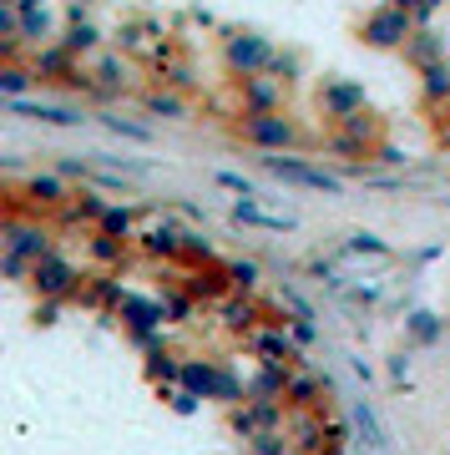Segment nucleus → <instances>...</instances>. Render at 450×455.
Returning a JSON list of instances; mask_svg holds the SVG:
<instances>
[{"label": "nucleus", "mask_w": 450, "mask_h": 455, "mask_svg": "<svg viewBox=\"0 0 450 455\" xmlns=\"http://www.w3.org/2000/svg\"><path fill=\"white\" fill-rule=\"evenodd\" d=\"M278 56H274V46L263 41V36H233L228 41V66L233 71H243V76H258L263 66H274Z\"/></svg>", "instance_id": "423d86ee"}, {"label": "nucleus", "mask_w": 450, "mask_h": 455, "mask_svg": "<svg viewBox=\"0 0 450 455\" xmlns=\"http://www.w3.org/2000/svg\"><path fill=\"white\" fill-rule=\"evenodd\" d=\"M46 11H20V31L31 36V41H41V36H46Z\"/></svg>", "instance_id": "2f4dec72"}, {"label": "nucleus", "mask_w": 450, "mask_h": 455, "mask_svg": "<svg viewBox=\"0 0 450 455\" xmlns=\"http://www.w3.org/2000/svg\"><path fill=\"white\" fill-rule=\"evenodd\" d=\"M11 112L16 116H31V122H51V127H81L86 116L76 112V107H61V101H11Z\"/></svg>", "instance_id": "1a4fd4ad"}, {"label": "nucleus", "mask_w": 450, "mask_h": 455, "mask_svg": "<svg viewBox=\"0 0 450 455\" xmlns=\"http://www.w3.org/2000/svg\"><path fill=\"white\" fill-rule=\"evenodd\" d=\"M26 86H31V71H20V66H5L0 71V92L11 101H26Z\"/></svg>", "instance_id": "393cba45"}, {"label": "nucleus", "mask_w": 450, "mask_h": 455, "mask_svg": "<svg viewBox=\"0 0 450 455\" xmlns=\"http://www.w3.org/2000/svg\"><path fill=\"white\" fill-rule=\"evenodd\" d=\"M218 314H223V324L233 329V334H248V329L258 324V304H253V299H238V293H233V299H223V304H218Z\"/></svg>", "instance_id": "dca6fc26"}, {"label": "nucleus", "mask_w": 450, "mask_h": 455, "mask_svg": "<svg viewBox=\"0 0 450 455\" xmlns=\"http://www.w3.org/2000/svg\"><path fill=\"white\" fill-rule=\"evenodd\" d=\"M92 259H101V263H122L127 259V238H112V233H92Z\"/></svg>", "instance_id": "6ab92c4d"}, {"label": "nucleus", "mask_w": 450, "mask_h": 455, "mask_svg": "<svg viewBox=\"0 0 450 455\" xmlns=\"http://www.w3.org/2000/svg\"><path fill=\"white\" fill-rule=\"evenodd\" d=\"M324 112H329V116H344V122H354V116L365 112V86H354V82H329V86H324Z\"/></svg>", "instance_id": "9b49d317"}, {"label": "nucleus", "mask_w": 450, "mask_h": 455, "mask_svg": "<svg viewBox=\"0 0 450 455\" xmlns=\"http://www.w3.org/2000/svg\"><path fill=\"white\" fill-rule=\"evenodd\" d=\"M435 51H440V41H435V36H415V46H410V61H435Z\"/></svg>", "instance_id": "f704fd0d"}, {"label": "nucleus", "mask_w": 450, "mask_h": 455, "mask_svg": "<svg viewBox=\"0 0 450 455\" xmlns=\"http://www.w3.org/2000/svg\"><path fill=\"white\" fill-rule=\"evenodd\" d=\"M101 233H112V238H132V208H122V203H112L107 208V218H101Z\"/></svg>", "instance_id": "b1692460"}, {"label": "nucleus", "mask_w": 450, "mask_h": 455, "mask_svg": "<svg viewBox=\"0 0 450 455\" xmlns=\"http://www.w3.org/2000/svg\"><path fill=\"white\" fill-rule=\"evenodd\" d=\"M350 415H354V430H359V445H370V451H385L390 445V435L380 430V420H374V410H370V400H354L350 405Z\"/></svg>", "instance_id": "2eb2a0df"}, {"label": "nucleus", "mask_w": 450, "mask_h": 455, "mask_svg": "<svg viewBox=\"0 0 450 455\" xmlns=\"http://www.w3.org/2000/svg\"><path fill=\"white\" fill-rule=\"evenodd\" d=\"M117 137H132V142H152V127H137V122H122V116H101Z\"/></svg>", "instance_id": "c85d7f7f"}, {"label": "nucleus", "mask_w": 450, "mask_h": 455, "mask_svg": "<svg viewBox=\"0 0 450 455\" xmlns=\"http://www.w3.org/2000/svg\"><path fill=\"white\" fill-rule=\"evenodd\" d=\"M5 253H16V259H26V263H41V259H51L56 253V243H51V228H41V223H20L16 212L5 218Z\"/></svg>", "instance_id": "f03ea898"}, {"label": "nucleus", "mask_w": 450, "mask_h": 455, "mask_svg": "<svg viewBox=\"0 0 450 455\" xmlns=\"http://www.w3.org/2000/svg\"><path fill=\"white\" fill-rule=\"evenodd\" d=\"M142 248L152 253V259H182V248H188V233L173 223H157L142 233Z\"/></svg>", "instance_id": "f8f14e48"}, {"label": "nucleus", "mask_w": 450, "mask_h": 455, "mask_svg": "<svg viewBox=\"0 0 450 455\" xmlns=\"http://www.w3.org/2000/svg\"><path fill=\"white\" fill-rule=\"evenodd\" d=\"M167 400H173V410H177V415H193V410H197V395H188V390H173Z\"/></svg>", "instance_id": "e433bc0d"}, {"label": "nucleus", "mask_w": 450, "mask_h": 455, "mask_svg": "<svg viewBox=\"0 0 450 455\" xmlns=\"http://www.w3.org/2000/svg\"><path fill=\"white\" fill-rule=\"evenodd\" d=\"M31 283H36V293H41V299H71V293L81 289V274H76V263H71V259L51 253V259L36 263Z\"/></svg>", "instance_id": "20e7f679"}, {"label": "nucleus", "mask_w": 450, "mask_h": 455, "mask_svg": "<svg viewBox=\"0 0 450 455\" xmlns=\"http://www.w3.org/2000/svg\"><path fill=\"white\" fill-rule=\"evenodd\" d=\"M97 41H101V31L92 26V20H81V11H76L71 31H66V51H97Z\"/></svg>", "instance_id": "aec40b11"}, {"label": "nucleus", "mask_w": 450, "mask_h": 455, "mask_svg": "<svg viewBox=\"0 0 450 455\" xmlns=\"http://www.w3.org/2000/svg\"><path fill=\"white\" fill-rule=\"evenodd\" d=\"M36 71H41V76H51V82H76V66H71V51H66V46L41 51V61H36Z\"/></svg>", "instance_id": "f3484780"}, {"label": "nucleus", "mask_w": 450, "mask_h": 455, "mask_svg": "<svg viewBox=\"0 0 450 455\" xmlns=\"http://www.w3.org/2000/svg\"><path fill=\"white\" fill-rule=\"evenodd\" d=\"M324 455H344V451H324Z\"/></svg>", "instance_id": "ea45409f"}, {"label": "nucleus", "mask_w": 450, "mask_h": 455, "mask_svg": "<svg viewBox=\"0 0 450 455\" xmlns=\"http://www.w3.org/2000/svg\"><path fill=\"white\" fill-rule=\"evenodd\" d=\"M263 172L278 182H293V188H309V193H329V197H344V182L324 167L304 163V157H284V152H263Z\"/></svg>", "instance_id": "f257e3e1"}, {"label": "nucleus", "mask_w": 450, "mask_h": 455, "mask_svg": "<svg viewBox=\"0 0 450 455\" xmlns=\"http://www.w3.org/2000/svg\"><path fill=\"white\" fill-rule=\"evenodd\" d=\"M162 309H167V319H173V324H182V319L193 314V299H182V293H162Z\"/></svg>", "instance_id": "7c9ffc66"}, {"label": "nucleus", "mask_w": 450, "mask_h": 455, "mask_svg": "<svg viewBox=\"0 0 450 455\" xmlns=\"http://www.w3.org/2000/svg\"><path fill=\"white\" fill-rule=\"evenodd\" d=\"M324 390H329V379H319V374H309V370H293L289 374V390H284V405L309 410V405H319Z\"/></svg>", "instance_id": "ddd939ff"}, {"label": "nucleus", "mask_w": 450, "mask_h": 455, "mask_svg": "<svg viewBox=\"0 0 450 455\" xmlns=\"http://www.w3.org/2000/svg\"><path fill=\"white\" fill-rule=\"evenodd\" d=\"M289 455H299V451H289Z\"/></svg>", "instance_id": "a19ab883"}, {"label": "nucleus", "mask_w": 450, "mask_h": 455, "mask_svg": "<svg viewBox=\"0 0 450 455\" xmlns=\"http://www.w3.org/2000/svg\"><path fill=\"white\" fill-rule=\"evenodd\" d=\"M284 76H243V101H248V116H263L274 112L278 101H284Z\"/></svg>", "instance_id": "9d476101"}, {"label": "nucleus", "mask_w": 450, "mask_h": 455, "mask_svg": "<svg viewBox=\"0 0 450 455\" xmlns=\"http://www.w3.org/2000/svg\"><path fill=\"white\" fill-rule=\"evenodd\" d=\"M31 197H36V203H46V208H56V203H66L71 193H66L61 178H41V172H36V178H31Z\"/></svg>", "instance_id": "412c9836"}, {"label": "nucleus", "mask_w": 450, "mask_h": 455, "mask_svg": "<svg viewBox=\"0 0 450 455\" xmlns=\"http://www.w3.org/2000/svg\"><path fill=\"white\" fill-rule=\"evenodd\" d=\"M233 223L269 228V233H289V228H293V218H289V212H263L258 203H233Z\"/></svg>", "instance_id": "4468645a"}, {"label": "nucleus", "mask_w": 450, "mask_h": 455, "mask_svg": "<svg viewBox=\"0 0 450 455\" xmlns=\"http://www.w3.org/2000/svg\"><path fill=\"white\" fill-rule=\"evenodd\" d=\"M350 253H390V243H385V238H374V233H354Z\"/></svg>", "instance_id": "473e14b6"}, {"label": "nucleus", "mask_w": 450, "mask_h": 455, "mask_svg": "<svg viewBox=\"0 0 450 455\" xmlns=\"http://www.w3.org/2000/svg\"><path fill=\"white\" fill-rule=\"evenodd\" d=\"M56 314H61V299H46V309H36L41 324H56Z\"/></svg>", "instance_id": "4c0bfd02"}, {"label": "nucleus", "mask_w": 450, "mask_h": 455, "mask_svg": "<svg viewBox=\"0 0 450 455\" xmlns=\"http://www.w3.org/2000/svg\"><path fill=\"white\" fill-rule=\"evenodd\" d=\"M182 253H188V259H203V263H208V259H213V243L203 238V233H188V248H182Z\"/></svg>", "instance_id": "c9c22d12"}, {"label": "nucleus", "mask_w": 450, "mask_h": 455, "mask_svg": "<svg viewBox=\"0 0 450 455\" xmlns=\"http://www.w3.org/2000/svg\"><path fill=\"white\" fill-rule=\"evenodd\" d=\"M253 349H258V359L263 364H274V370H289V364H299V344L284 334V324H263V329H253Z\"/></svg>", "instance_id": "39448f33"}, {"label": "nucleus", "mask_w": 450, "mask_h": 455, "mask_svg": "<svg viewBox=\"0 0 450 455\" xmlns=\"http://www.w3.org/2000/svg\"><path fill=\"white\" fill-rule=\"evenodd\" d=\"M278 420H284V405L278 400H243V410H233V430L248 440L278 430Z\"/></svg>", "instance_id": "0eeeda50"}, {"label": "nucleus", "mask_w": 450, "mask_h": 455, "mask_svg": "<svg viewBox=\"0 0 450 455\" xmlns=\"http://www.w3.org/2000/svg\"><path fill=\"white\" fill-rule=\"evenodd\" d=\"M218 182H223L228 193H243V203H253V182L243 178V172H218Z\"/></svg>", "instance_id": "72a5a7b5"}, {"label": "nucleus", "mask_w": 450, "mask_h": 455, "mask_svg": "<svg viewBox=\"0 0 450 455\" xmlns=\"http://www.w3.org/2000/svg\"><path fill=\"white\" fill-rule=\"evenodd\" d=\"M405 36H410V16H405L400 5L374 11V16L365 20V41H370V46H400Z\"/></svg>", "instance_id": "6e6552de"}, {"label": "nucleus", "mask_w": 450, "mask_h": 455, "mask_svg": "<svg viewBox=\"0 0 450 455\" xmlns=\"http://www.w3.org/2000/svg\"><path fill=\"white\" fill-rule=\"evenodd\" d=\"M147 374H152V379H167V385H173V379H182V364H177V359L167 355V349H162V355L147 359Z\"/></svg>", "instance_id": "cd10ccee"}, {"label": "nucleus", "mask_w": 450, "mask_h": 455, "mask_svg": "<svg viewBox=\"0 0 450 455\" xmlns=\"http://www.w3.org/2000/svg\"><path fill=\"white\" fill-rule=\"evenodd\" d=\"M107 208H112L107 197L81 193V203H71V208H66V218H92V223H101V218H107Z\"/></svg>", "instance_id": "5701e85b"}, {"label": "nucleus", "mask_w": 450, "mask_h": 455, "mask_svg": "<svg viewBox=\"0 0 450 455\" xmlns=\"http://www.w3.org/2000/svg\"><path fill=\"white\" fill-rule=\"evenodd\" d=\"M142 107H147L152 116H188V107H182V101H177L173 92H147Z\"/></svg>", "instance_id": "4be33fe9"}, {"label": "nucleus", "mask_w": 450, "mask_h": 455, "mask_svg": "<svg viewBox=\"0 0 450 455\" xmlns=\"http://www.w3.org/2000/svg\"><path fill=\"white\" fill-rule=\"evenodd\" d=\"M228 278H233V289H238V293L258 289V263L253 259H233V263H228Z\"/></svg>", "instance_id": "a878e982"}, {"label": "nucleus", "mask_w": 450, "mask_h": 455, "mask_svg": "<svg viewBox=\"0 0 450 455\" xmlns=\"http://www.w3.org/2000/svg\"><path fill=\"white\" fill-rule=\"evenodd\" d=\"M97 76H101V92H117V86H127V66L117 61V56H101Z\"/></svg>", "instance_id": "bb28decb"}, {"label": "nucleus", "mask_w": 450, "mask_h": 455, "mask_svg": "<svg viewBox=\"0 0 450 455\" xmlns=\"http://www.w3.org/2000/svg\"><path fill=\"white\" fill-rule=\"evenodd\" d=\"M405 329L415 334V344H435L440 334H446V319H440V314H430V309H415L410 319H405Z\"/></svg>", "instance_id": "a211bd4d"}, {"label": "nucleus", "mask_w": 450, "mask_h": 455, "mask_svg": "<svg viewBox=\"0 0 450 455\" xmlns=\"http://www.w3.org/2000/svg\"><path fill=\"white\" fill-rule=\"evenodd\" d=\"M380 163L400 167V163H405V152H400V147H390V142H385V147H380Z\"/></svg>", "instance_id": "58836bf2"}, {"label": "nucleus", "mask_w": 450, "mask_h": 455, "mask_svg": "<svg viewBox=\"0 0 450 455\" xmlns=\"http://www.w3.org/2000/svg\"><path fill=\"white\" fill-rule=\"evenodd\" d=\"M425 92H430V97H446L450 92V66H425Z\"/></svg>", "instance_id": "c756f323"}, {"label": "nucleus", "mask_w": 450, "mask_h": 455, "mask_svg": "<svg viewBox=\"0 0 450 455\" xmlns=\"http://www.w3.org/2000/svg\"><path fill=\"white\" fill-rule=\"evenodd\" d=\"M243 142H253L258 152H284V147L299 142V132H293L289 116H278V112H263V116H248L243 112Z\"/></svg>", "instance_id": "7ed1b4c3"}]
</instances>
